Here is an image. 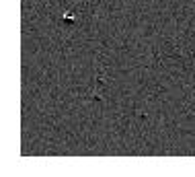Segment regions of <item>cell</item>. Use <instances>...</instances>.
I'll list each match as a JSON object with an SVG mask.
<instances>
[{
	"instance_id": "cell-1",
	"label": "cell",
	"mask_w": 195,
	"mask_h": 177,
	"mask_svg": "<svg viewBox=\"0 0 195 177\" xmlns=\"http://www.w3.org/2000/svg\"><path fill=\"white\" fill-rule=\"evenodd\" d=\"M62 21H74V15H72V12H66V15L62 17Z\"/></svg>"
}]
</instances>
